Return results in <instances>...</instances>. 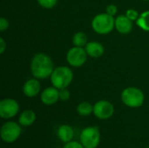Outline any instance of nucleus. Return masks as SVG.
<instances>
[{
  "label": "nucleus",
  "mask_w": 149,
  "mask_h": 148,
  "mask_svg": "<svg viewBox=\"0 0 149 148\" xmlns=\"http://www.w3.org/2000/svg\"><path fill=\"white\" fill-rule=\"evenodd\" d=\"M54 65L52 58L45 53L36 54L31 63V71L34 78L38 79H45L51 77Z\"/></svg>",
  "instance_id": "nucleus-1"
},
{
  "label": "nucleus",
  "mask_w": 149,
  "mask_h": 148,
  "mask_svg": "<svg viewBox=\"0 0 149 148\" xmlns=\"http://www.w3.org/2000/svg\"><path fill=\"white\" fill-rule=\"evenodd\" d=\"M73 79L72 70L67 66H58L55 68L51 75V81L54 87L60 90L67 88Z\"/></svg>",
  "instance_id": "nucleus-2"
},
{
  "label": "nucleus",
  "mask_w": 149,
  "mask_h": 148,
  "mask_svg": "<svg viewBox=\"0 0 149 148\" xmlns=\"http://www.w3.org/2000/svg\"><path fill=\"white\" fill-rule=\"evenodd\" d=\"M121 100L124 105L131 108L141 107L145 100L143 92L136 87H127L121 92Z\"/></svg>",
  "instance_id": "nucleus-3"
},
{
  "label": "nucleus",
  "mask_w": 149,
  "mask_h": 148,
  "mask_svg": "<svg viewBox=\"0 0 149 148\" xmlns=\"http://www.w3.org/2000/svg\"><path fill=\"white\" fill-rule=\"evenodd\" d=\"M92 27L93 31L99 34H107L115 27V19L107 12L100 13L93 17Z\"/></svg>",
  "instance_id": "nucleus-4"
},
{
  "label": "nucleus",
  "mask_w": 149,
  "mask_h": 148,
  "mask_svg": "<svg viewBox=\"0 0 149 148\" xmlns=\"http://www.w3.org/2000/svg\"><path fill=\"white\" fill-rule=\"evenodd\" d=\"M79 141L85 148H97L100 142V133L97 126H87L81 131Z\"/></svg>",
  "instance_id": "nucleus-5"
},
{
  "label": "nucleus",
  "mask_w": 149,
  "mask_h": 148,
  "mask_svg": "<svg viewBox=\"0 0 149 148\" xmlns=\"http://www.w3.org/2000/svg\"><path fill=\"white\" fill-rule=\"evenodd\" d=\"M22 130L19 123H16L14 121H7L3 124L0 135L1 139L3 142L7 144H10L15 142L21 135Z\"/></svg>",
  "instance_id": "nucleus-6"
},
{
  "label": "nucleus",
  "mask_w": 149,
  "mask_h": 148,
  "mask_svg": "<svg viewBox=\"0 0 149 148\" xmlns=\"http://www.w3.org/2000/svg\"><path fill=\"white\" fill-rule=\"evenodd\" d=\"M87 59V53L83 47L74 46L71 48L66 54V60L70 65L74 67L82 66Z\"/></svg>",
  "instance_id": "nucleus-7"
},
{
  "label": "nucleus",
  "mask_w": 149,
  "mask_h": 148,
  "mask_svg": "<svg viewBox=\"0 0 149 148\" xmlns=\"http://www.w3.org/2000/svg\"><path fill=\"white\" fill-rule=\"evenodd\" d=\"M19 112V105L13 99H3L0 101V117L9 120L15 117Z\"/></svg>",
  "instance_id": "nucleus-8"
},
{
  "label": "nucleus",
  "mask_w": 149,
  "mask_h": 148,
  "mask_svg": "<svg viewBox=\"0 0 149 148\" xmlns=\"http://www.w3.org/2000/svg\"><path fill=\"white\" fill-rule=\"evenodd\" d=\"M114 113L113 105L108 100H100L93 105V114L99 120H108Z\"/></svg>",
  "instance_id": "nucleus-9"
},
{
  "label": "nucleus",
  "mask_w": 149,
  "mask_h": 148,
  "mask_svg": "<svg viewBox=\"0 0 149 148\" xmlns=\"http://www.w3.org/2000/svg\"><path fill=\"white\" fill-rule=\"evenodd\" d=\"M40 99L42 103L46 106L54 105L59 100V90L54 86L47 87L42 92Z\"/></svg>",
  "instance_id": "nucleus-10"
},
{
  "label": "nucleus",
  "mask_w": 149,
  "mask_h": 148,
  "mask_svg": "<svg viewBox=\"0 0 149 148\" xmlns=\"http://www.w3.org/2000/svg\"><path fill=\"white\" fill-rule=\"evenodd\" d=\"M41 85L38 79H31L24 83L23 86V92L26 97L33 98L39 93Z\"/></svg>",
  "instance_id": "nucleus-11"
},
{
  "label": "nucleus",
  "mask_w": 149,
  "mask_h": 148,
  "mask_svg": "<svg viewBox=\"0 0 149 148\" xmlns=\"http://www.w3.org/2000/svg\"><path fill=\"white\" fill-rule=\"evenodd\" d=\"M115 28L122 34H127L133 30V21L126 15H120L115 18Z\"/></svg>",
  "instance_id": "nucleus-12"
},
{
  "label": "nucleus",
  "mask_w": 149,
  "mask_h": 148,
  "mask_svg": "<svg viewBox=\"0 0 149 148\" xmlns=\"http://www.w3.org/2000/svg\"><path fill=\"white\" fill-rule=\"evenodd\" d=\"M85 50L88 56L94 58L101 57L105 51L104 46L97 41H92L87 43L86 45L85 46Z\"/></svg>",
  "instance_id": "nucleus-13"
},
{
  "label": "nucleus",
  "mask_w": 149,
  "mask_h": 148,
  "mask_svg": "<svg viewBox=\"0 0 149 148\" xmlns=\"http://www.w3.org/2000/svg\"><path fill=\"white\" fill-rule=\"evenodd\" d=\"M57 135L62 142L67 143L72 140L74 136V131L72 126L68 125H62L58 127Z\"/></svg>",
  "instance_id": "nucleus-14"
},
{
  "label": "nucleus",
  "mask_w": 149,
  "mask_h": 148,
  "mask_svg": "<svg viewBox=\"0 0 149 148\" xmlns=\"http://www.w3.org/2000/svg\"><path fill=\"white\" fill-rule=\"evenodd\" d=\"M36 113L32 110H24L21 113V114L18 117V123L21 126H30L33 125V123L36 120Z\"/></svg>",
  "instance_id": "nucleus-15"
},
{
  "label": "nucleus",
  "mask_w": 149,
  "mask_h": 148,
  "mask_svg": "<svg viewBox=\"0 0 149 148\" xmlns=\"http://www.w3.org/2000/svg\"><path fill=\"white\" fill-rule=\"evenodd\" d=\"M77 112L80 116H89L92 113H93V106L87 101L81 102L77 106Z\"/></svg>",
  "instance_id": "nucleus-16"
},
{
  "label": "nucleus",
  "mask_w": 149,
  "mask_h": 148,
  "mask_svg": "<svg viewBox=\"0 0 149 148\" xmlns=\"http://www.w3.org/2000/svg\"><path fill=\"white\" fill-rule=\"evenodd\" d=\"M137 25L145 31H149V10L142 12L136 22Z\"/></svg>",
  "instance_id": "nucleus-17"
},
{
  "label": "nucleus",
  "mask_w": 149,
  "mask_h": 148,
  "mask_svg": "<svg viewBox=\"0 0 149 148\" xmlns=\"http://www.w3.org/2000/svg\"><path fill=\"white\" fill-rule=\"evenodd\" d=\"M72 43L74 46L84 47L87 44V37L84 32H77L72 38Z\"/></svg>",
  "instance_id": "nucleus-18"
},
{
  "label": "nucleus",
  "mask_w": 149,
  "mask_h": 148,
  "mask_svg": "<svg viewBox=\"0 0 149 148\" xmlns=\"http://www.w3.org/2000/svg\"><path fill=\"white\" fill-rule=\"evenodd\" d=\"M37 1L40 6L45 9L53 8L57 4V2H58V0H37Z\"/></svg>",
  "instance_id": "nucleus-19"
},
{
  "label": "nucleus",
  "mask_w": 149,
  "mask_h": 148,
  "mask_svg": "<svg viewBox=\"0 0 149 148\" xmlns=\"http://www.w3.org/2000/svg\"><path fill=\"white\" fill-rule=\"evenodd\" d=\"M126 16H127L130 20H132V21H134V20L137 21V19H138L139 17H140L139 12H138L136 10H134V9H128V10L126 11Z\"/></svg>",
  "instance_id": "nucleus-20"
},
{
  "label": "nucleus",
  "mask_w": 149,
  "mask_h": 148,
  "mask_svg": "<svg viewBox=\"0 0 149 148\" xmlns=\"http://www.w3.org/2000/svg\"><path fill=\"white\" fill-rule=\"evenodd\" d=\"M71 97L70 92L67 90V88H63L59 90V100L61 101H67Z\"/></svg>",
  "instance_id": "nucleus-21"
},
{
  "label": "nucleus",
  "mask_w": 149,
  "mask_h": 148,
  "mask_svg": "<svg viewBox=\"0 0 149 148\" xmlns=\"http://www.w3.org/2000/svg\"><path fill=\"white\" fill-rule=\"evenodd\" d=\"M63 148H85L83 145L80 143V141H69L67 143H65V146Z\"/></svg>",
  "instance_id": "nucleus-22"
},
{
  "label": "nucleus",
  "mask_w": 149,
  "mask_h": 148,
  "mask_svg": "<svg viewBox=\"0 0 149 148\" xmlns=\"http://www.w3.org/2000/svg\"><path fill=\"white\" fill-rule=\"evenodd\" d=\"M118 12V8L115 4H109L107 7V13L111 15V16H114L116 15Z\"/></svg>",
  "instance_id": "nucleus-23"
},
{
  "label": "nucleus",
  "mask_w": 149,
  "mask_h": 148,
  "mask_svg": "<svg viewBox=\"0 0 149 148\" xmlns=\"http://www.w3.org/2000/svg\"><path fill=\"white\" fill-rule=\"evenodd\" d=\"M8 27H9V21L4 17H1L0 18V31H4L8 29Z\"/></svg>",
  "instance_id": "nucleus-24"
},
{
  "label": "nucleus",
  "mask_w": 149,
  "mask_h": 148,
  "mask_svg": "<svg viewBox=\"0 0 149 148\" xmlns=\"http://www.w3.org/2000/svg\"><path fill=\"white\" fill-rule=\"evenodd\" d=\"M6 49V43L3 38H0V54H3Z\"/></svg>",
  "instance_id": "nucleus-25"
},
{
  "label": "nucleus",
  "mask_w": 149,
  "mask_h": 148,
  "mask_svg": "<svg viewBox=\"0 0 149 148\" xmlns=\"http://www.w3.org/2000/svg\"><path fill=\"white\" fill-rule=\"evenodd\" d=\"M143 1H148V0H143Z\"/></svg>",
  "instance_id": "nucleus-26"
}]
</instances>
